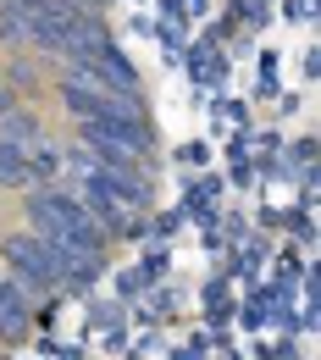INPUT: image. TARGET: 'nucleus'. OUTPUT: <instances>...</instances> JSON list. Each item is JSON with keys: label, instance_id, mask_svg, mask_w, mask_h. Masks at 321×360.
Returning <instances> with one entry per match:
<instances>
[{"label": "nucleus", "instance_id": "19", "mask_svg": "<svg viewBox=\"0 0 321 360\" xmlns=\"http://www.w3.org/2000/svg\"><path fill=\"white\" fill-rule=\"evenodd\" d=\"M282 227H288V233H294L305 250L316 244V217H310V211H282Z\"/></svg>", "mask_w": 321, "mask_h": 360}, {"label": "nucleus", "instance_id": "34", "mask_svg": "<svg viewBox=\"0 0 321 360\" xmlns=\"http://www.w3.org/2000/svg\"><path fill=\"white\" fill-rule=\"evenodd\" d=\"M0 360H11V355H0Z\"/></svg>", "mask_w": 321, "mask_h": 360}, {"label": "nucleus", "instance_id": "26", "mask_svg": "<svg viewBox=\"0 0 321 360\" xmlns=\"http://www.w3.org/2000/svg\"><path fill=\"white\" fill-rule=\"evenodd\" d=\"M50 360H89V344L67 338V344H55V355H50Z\"/></svg>", "mask_w": 321, "mask_h": 360}, {"label": "nucleus", "instance_id": "31", "mask_svg": "<svg viewBox=\"0 0 321 360\" xmlns=\"http://www.w3.org/2000/svg\"><path fill=\"white\" fill-rule=\"evenodd\" d=\"M216 360H244V349H222V355H216Z\"/></svg>", "mask_w": 321, "mask_h": 360}, {"label": "nucleus", "instance_id": "23", "mask_svg": "<svg viewBox=\"0 0 321 360\" xmlns=\"http://www.w3.org/2000/svg\"><path fill=\"white\" fill-rule=\"evenodd\" d=\"M55 316H61V300H50V305H39V311H28V327H39V333H55V327H61V321H55Z\"/></svg>", "mask_w": 321, "mask_h": 360}, {"label": "nucleus", "instance_id": "21", "mask_svg": "<svg viewBox=\"0 0 321 360\" xmlns=\"http://www.w3.org/2000/svg\"><path fill=\"white\" fill-rule=\"evenodd\" d=\"M155 22H166V28H194V17H188V0H155Z\"/></svg>", "mask_w": 321, "mask_h": 360}, {"label": "nucleus", "instance_id": "18", "mask_svg": "<svg viewBox=\"0 0 321 360\" xmlns=\"http://www.w3.org/2000/svg\"><path fill=\"white\" fill-rule=\"evenodd\" d=\"M277 6V17L282 22H299V28H310L316 22V0H272Z\"/></svg>", "mask_w": 321, "mask_h": 360}, {"label": "nucleus", "instance_id": "15", "mask_svg": "<svg viewBox=\"0 0 321 360\" xmlns=\"http://www.w3.org/2000/svg\"><path fill=\"white\" fill-rule=\"evenodd\" d=\"M183 211H178V205H172V211H150V244H172V238H178V233H183Z\"/></svg>", "mask_w": 321, "mask_h": 360}, {"label": "nucleus", "instance_id": "27", "mask_svg": "<svg viewBox=\"0 0 321 360\" xmlns=\"http://www.w3.org/2000/svg\"><path fill=\"white\" fill-rule=\"evenodd\" d=\"M299 72H305V78L316 84V72H321V50H316V45H310V50H299Z\"/></svg>", "mask_w": 321, "mask_h": 360}, {"label": "nucleus", "instance_id": "10", "mask_svg": "<svg viewBox=\"0 0 321 360\" xmlns=\"http://www.w3.org/2000/svg\"><path fill=\"white\" fill-rule=\"evenodd\" d=\"M117 321H128V305H117V300H89V321H84V338L78 344H94L105 327H117Z\"/></svg>", "mask_w": 321, "mask_h": 360}, {"label": "nucleus", "instance_id": "13", "mask_svg": "<svg viewBox=\"0 0 321 360\" xmlns=\"http://www.w3.org/2000/svg\"><path fill=\"white\" fill-rule=\"evenodd\" d=\"M266 316H272V305L261 300V288H249V294H244V305L232 311V321H238L244 333H266Z\"/></svg>", "mask_w": 321, "mask_h": 360}, {"label": "nucleus", "instance_id": "14", "mask_svg": "<svg viewBox=\"0 0 321 360\" xmlns=\"http://www.w3.org/2000/svg\"><path fill=\"white\" fill-rule=\"evenodd\" d=\"M144 294H150V277H144L138 266L117 271V283H111V300H117V305H133V300H144Z\"/></svg>", "mask_w": 321, "mask_h": 360}, {"label": "nucleus", "instance_id": "28", "mask_svg": "<svg viewBox=\"0 0 321 360\" xmlns=\"http://www.w3.org/2000/svg\"><path fill=\"white\" fill-rule=\"evenodd\" d=\"M199 250H205V255H222V250H228V244H222V233H216V227H211V233H199Z\"/></svg>", "mask_w": 321, "mask_h": 360}, {"label": "nucleus", "instance_id": "30", "mask_svg": "<svg viewBox=\"0 0 321 360\" xmlns=\"http://www.w3.org/2000/svg\"><path fill=\"white\" fill-rule=\"evenodd\" d=\"M161 360H188L183 349H161Z\"/></svg>", "mask_w": 321, "mask_h": 360}, {"label": "nucleus", "instance_id": "2", "mask_svg": "<svg viewBox=\"0 0 321 360\" xmlns=\"http://www.w3.org/2000/svg\"><path fill=\"white\" fill-rule=\"evenodd\" d=\"M0 255H6V266H11V283L22 288V294H55V266H50L45 244L22 227V233H6L0 238Z\"/></svg>", "mask_w": 321, "mask_h": 360}, {"label": "nucleus", "instance_id": "9", "mask_svg": "<svg viewBox=\"0 0 321 360\" xmlns=\"http://www.w3.org/2000/svg\"><path fill=\"white\" fill-rule=\"evenodd\" d=\"M277 94H282V50L261 45V50H255V100L272 105Z\"/></svg>", "mask_w": 321, "mask_h": 360}, {"label": "nucleus", "instance_id": "17", "mask_svg": "<svg viewBox=\"0 0 321 360\" xmlns=\"http://www.w3.org/2000/svg\"><path fill=\"white\" fill-rule=\"evenodd\" d=\"M128 344H133V327H128V321H117V327H105V333L94 338V349H100V355H122Z\"/></svg>", "mask_w": 321, "mask_h": 360}, {"label": "nucleus", "instance_id": "5", "mask_svg": "<svg viewBox=\"0 0 321 360\" xmlns=\"http://www.w3.org/2000/svg\"><path fill=\"white\" fill-rule=\"evenodd\" d=\"M28 338V294L0 277V344H22Z\"/></svg>", "mask_w": 321, "mask_h": 360}, {"label": "nucleus", "instance_id": "32", "mask_svg": "<svg viewBox=\"0 0 321 360\" xmlns=\"http://www.w3.org/2000/svg\"><path fill=\"white\" fill-rule=\"evenodd\" d=\"M0 89H6V67H0Z\"/></svg>", "mask_w": 321, "mask_h": 360}, {"label": "nucleus", "instance_id": "29", "mask_svg": "<svg viewBox=\"0 0 321 360\" xmlns=\"http://www.w3.org/2000/svg\"><path fill=\"white\" fill-rule=\"evenodd\" d=\"M117 360H150V355H138L133 344H128V349H122V355H117Z\"/></svg>", "mask_w": 321, "mask_h": 360}, {"label": "nucleus", "instance_id": "11", "mask_svg": "<svg viewBox=\"0 0 321 360\" xmlns=\"http://www.w3.org/2000/svg\"><path fill=\"white\" fill-rule=\"evenodd\" d=\"M211 111H216V122H228V128H249V100L244 94H228V89H216L211 100H205Z\"/></svg>", "mask_w": 321, "mask_h": 360}, {"label": "nucleus", "instance_id": "22", "mask_svg": "<svg viewBox=\"0 0 321 360\" xmlns=\"http://www.w3.org/2000/svg\"><path fill=\"white\" fill-rule=\"evenodd\" d=\"M228 183L238 188V194H255V167H249V155L228 161Z\"/></svg>", "mask_w": 321, "mask_h": 360}, {"label": "nucleus", "instance_id": "12", "mask_svg": "<svg viewBox=\"0 0 321 360\" xmlns=\"http://www.w3.org/2000/svg\"><path fill=\"white\" fill-rule=\"evenodd\" d=\"M138 271L150 277V288L166 283V277H172V250H166V244H144V250H138Z\"/></svg>", "mask_w": 321, "mask_h": 360}, {"label": "nucleus", "instance_id": "7", "mask_svg": "<svg viewBox=\"0 0 321 360\" xmlns=\"http://www.w3.org/2000/svg\"><path fill=\"white\" fill-rule=\"evenodd\" d=\"M67 150H72V144H55L50 134H39L34 144H28V172H34V188H39V183H61Z\"/></svg>", "mask_w": 321, "mask_h": 360}, {"label": "nucleus", "instance_id": "3", "mask_svg": "<svg viewBox=\"0 0 321 360\" xmlns=\"http://www.w3.org/2000/svg\"><path fill=\"white\" fill-rule=\"evenodd\" d=\"M84 67H89V72H100V78H105V84H111L117 94H144V84H138V67H133V56H128V50L117 45V39H105V45H100V50L89 56V61H84Z\"/></svg>", "mask_w": 321, "mask_h": 360}, {"label": "nucleus", "instance_id": "20", "mask_svg": "<svg viewBox=\"0 0 321 360\" xmlns=\"http://www.w3.org/2000/svg\"><path fill=\"white\" fill-rule=\"evenodd\" d=\"M199 305H222V300H232V283L222 277V271H211L205 283H199V294H194Z\"/></svg>", "mask_w": 321, "mask_h": 360}, {"label": "nucleus", "instance_id": "16", "mask_svg": "<svg viewBox=\"0 0 321 360\" xmlns=\"http://www.w3.org/2000/svg\"><path fill=\"white\" fill-rule=\"evenodd\" d=\"M178 167H183V172H211V139L178 144Z\"/></svg>", "mask_w": 321, "mask_h": 360}, {"label": "nucleus", "instance_id": "1", "mask_svg": "<svg viewBox=\"0 0 321 360\" xmlns=\"http://www.w3.org/2000/svg\"><path fill=\"white\" fill-rule=\"evenodd\" d=\"M78 150L100 167L122 172H155V122H117V117H89L78 122Z\"/></svg>", "mask_w": 321, "mask_h": 360}, {"label": "nucleus", "instance_id": "33", "mask_svg": "<svg viewBox=\"0 0 321 360\" xmlns=\"http://www.w3.org/2000/svg\"><path fill=\"white\" fill-rule=\"evenodd\" d=\"M128 6H144V0H128Z\"/></svg>", "mask_w": 321, "mask_h": 360}, {"label": "nucleus", "instance_id": "24", "mask_svg": "<svg viewBox=\"0 0 321 360\" xmlns=\"http://www.w3.org/2000/svg\"><path fill=\"white\" fill-rule=\"evenodd\" d=\"M232 311H238V300H222V305H205V321H211V333H228Z\"/></svg>", "mask_w": 321, "mask_h": 360}, {"label": "nucleus", "instance_id": "4", "mask_svg": "<svg viewBox=\"0 0 321 360\" xmlns=\"http://www.w3.org/2000/svg\"><path fill=\"white\" fill-rule=\"evenodd\" d=\"M34 22H39V6H28V0H0V45L6 50L34 45Z\"/></svg>", "mask_w": 321, "mask_h": 360}, {"label": "nucleus", "instance_id": "8", "mask_svg": "<svg viewBox=\"0 0 321 360\" xmlns=\"http://www.w3.org/2000/svg\"><path fill=\"white\" fill-rule=\"evenodd\" d=\"M0 188H11V194H28V188H34L28 150H22V144H11V139H0Z\"/></svg>", "mask_w": 321, "mask_h": 360}, {"label": "nucleus", "instance_id": "6", "mask_svg": "<svg viewBox=\"0 0 321 360\" xmlns=\"http://www.w3.org/2000/svg\"><path fill=\"white\" fill-rule=\"evenodd\" d=\"M222 194H228V178H222V172H194V178H183L178 211H183V217H199V211H211Z\"/></svg>", "mask_w": 321, "mask_h": 360}, {"label": "nucleus", "instance_id": "25", "mask_svg": "<svg viewBox=\"0 0 321 360\" xmlns=\"http://www.w3.org/2000/svg\"><path fill=\"white\" fill-rule=\"evenodd\" d=\"M272 111H277V117H282V122H288V117H299V111H305V94L282 89V94H277V100H272Z\"/></svg>", "mask_w": 321, "mask_h": 360}]
</instances>
